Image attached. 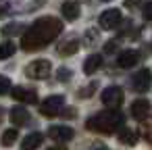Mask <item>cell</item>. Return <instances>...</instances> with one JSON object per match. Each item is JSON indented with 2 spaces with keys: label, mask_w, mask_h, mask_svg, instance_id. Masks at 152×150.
<instances>
[{
  "label": "cell",
  "mask_w": 152,
  "mask_h": 150,
  "mask_svg": "<svg viewBox=\"0 0 152 150\" xmlns=\"http://www.w3.org/2000/svg\"><path fill=\"white\" fill-rule=\"evenodd\" d=\"M142 15H144V19H146V21H152V0L144 4V11H142Z\"/></svg>",
  "instance_id": "22"
},
{
  "label": "cell",
  "mask_w": 152,
  "mask_h": 150,
  "mask_svg": "<svg viewBox=\"0 0 152 150\" xmlns=\"http://www.w3.org/2000/svg\"><path fill=\"white\" fill-rule=\"evenodd\" d=\"M17 29H23L21 23H11V25H4L2 27V34L4 36H11V34H17Z\"/></svg>",
  "instance_id": "21"
},
{
  "label": "cell",
  "mask_w": 152,
  "mask_h": 150,
  "mask_svg": "<svg viewBox=\"0 0 152 150\" xmlns=\"http://www.w3.org/2000/svg\"><path fill=\"white\" fill-rule=\"evenodd\" d=\"M115 48H117V42H106L104 52H115Z\"/></svg>",
  "instance_id": "26"
},
{
  "label": "cell",
  "mask_w": 152,
  "mask_h": 150,
  "mask_svg": "<svg viewBox=\"0 0 152 150\" xmlns=\"http://www.w3.org/2000/svg\"><path fill=\"white\" fill-rule=\"evenodd\" d=\"M11 123L13 125H17V127H21V125H27V121H29V113L23 108V106H15L13 110H11Z\"/></svg>",
  "instance_id": "12"
},
{
  "label": "cell",
  "mask_w": 152,
  "mask_h": 150,
  "mask_svg": "<svg viewBox=\"0 0 152 150\" xmlns=\"http://www.w3.org/2000/svg\"><path fill=\"white\" fill-rule=\"evenodd\" d=\"M11 96L17 98V100H21V102H29V104L38 102V92L36 90H27V88H13Z\"/></svg>",
  "instance_id": "9"
},
{
  "label": "cell",
  "mask_w": 152,
  "mask_h": 150,
  "mask_svg": "<svg viewBox=\"0 0 152 150\" xmlns=\"http://www.w3.org/2000/svg\"><path fill=\"white\" fill-rule=\"evenodd\" d=\"M137 61H140V54H137L135 50H125V52H121V54H119L117 65H119L121 69H129V67L137 65Z\"/></svg>",
  "instance_id": "11"
},
{
  "label": "cell",
  "mask_w": 152,
  "mask_h": 150,
  "mask_svg": "<svg viewBox=\"0 0 152 150\" xmlns=\"http://www.w3.org/2000/svg\"><path fill=\"white\" fill-rule=\"evenodd\" d=\"M77 48H79V42L77 40H67V42H63L58 46V54L61 56H71V54L77 52Z\"/></svg>",
  "instance_id": "16"
},
{
  "label": "cell",
  "mask_w": 152,
  "mask_h": 150,
  "mask_svg": "<svg viewBox=\"0 0 152 150\" xmlns=\"http://www.w3.org/2000/svg\"><path fill=\"white\" fill-rule=\"evenodd\" d=\"M48 150H67L65 146H54V148H48Z\"/></svg>",
  "instance_id": "28"
},
{
  "label": "cell",
  "mask_w": 152,
  "mask_h": 150,
  "mask_svg": "<svg viewBox=\"0 0 152 150\" xmlns=\"http://www.w3.org/2000/svg\"><path fill=\"white\" fill-rule=\"evenodd\" d=\"M50 73H52V65H50V61H46V59L31 61V63L25 67V75H27L29 79H46Z\"/></svg>",
  "instance_id": "3"
},
{
  "label": "cell",
  "mask_w": 152,
  "mask_h": 150,
  "mask_svg": "<svg viewBox=\"0 0 152 150\" xmlns=\"http://www.w3.org/2000/svg\"><path fill=\"white\" fill-rule=\"evenodd\" d=\"M17 138H19V131L11 127V129H7V131L2 133V144H4V146H13V144L17 142Z\"/></svg>",
  "instance_id": "19"
},
{
  "label": "cell",
  "mask_w": 152,
  "mask_h": 150,
  "mask_svg": "<svg viewBox=\"0 0 152 150\" xmlns=\"http://www.w3.org/2000/svg\"><path fill=\"white\" fill-rule=\"evenodd\" d=\"M123 102V90L119 86H110L102 92V104L108 108H119Z\"/></svg>",
  "instance_id": "6"
},
{
  "label": "cell",
  "mask_w": 152,
  "mask_h": 150,
  "mask_svg": "<svg viewBox=\"0 0 152 150\" xmlns=\"http://www.w3.org/2000/svg\"><path fill=\"white\" fill-rule=\"evenodd\" d=\"M56 77H58V81H65V79H69V77H71V71H69V69H58Z\"/></svg>",
  "instance_id": "23"
},
{
  "label": "cell",
  "mask_w": 152,
  "mask_h": 150,
  "mask_svg": "<svg viewBox=\"0 0 152 150\" xmlns=\"http://www.w3.org/2000/svg\"><path fill=\"white\" fill-rule=\"evenodd\" d=\"M9 13V2H2V0H0V17H4Z\"/></svg>",
  "instance_id": "25"
},
{
  "label": "cell",
  "mask_w": 152,
  "mask_h": 150,
  "mask_svg": "<svg viewBox=\"0 0 152 150\" xmlns=\"http://www.w3.org/2000/svg\"><path fill=\"white\" fill-rule=\"evenodd\" d=\"M63 106H65V96H61V94H52V96H48V98L42 102L40 110H42L44 117H56V115L63 110Z\"/></svg>",
  "instance_id": "4"
},
{
  "label": "cell",
  "mask_w": 152,
  "mask_h": 150,
  "mask_svg": "<svg viewBox=\"0 0 152 150\" xmlns=\"http://www.w3.org/2000/svg\"><path fill=\"white\" fill-rule=\"evenodd\" d=\"M140 4V0H125V7H135Z\"/></svg>",
  "instance_id": "27"
},
{
  "label": "cell",
  "mask_w": 152,
  "mask_h": 150,
  "mask_svg": "<svg viewBox=\"0 0 152 150\" xmlns=\"http://www.w3.org/2000/svg\"><path fill=\"white\" fill-rule=\"evenodd\" d=\"M48 135H50L52 140H56V142H69L75 133H73V129L67 127V125H52V127L48 129Z\"/></svg>",
  "instance_id": "8"
},
{
  "label": "cell",
  "mask_w": 152,
  "mask_h": 150,
  "mask_svg": "<svg viewBox=\"0 0 152 150\" xmlns=\"http://www.w3.org/2000/svg\"><path fill=\"white\" fill-rule=\"evenodd\" d=\"M94 90H96V83H92L90 88H86L83 92H79V96H81V98H88V96H90V94H92Z\"/></svg>",
  "instance_id": "24"
},
{
  "label": "cell",
  "mask_w": 152,
  "mask_h": 150,
  "mask_svg": "<svg viewBox=\"0 0 152 150\" xmlns=\"http://www.w3.org/2000/svg\"><path fill=\"white\" fill-rule=\"evenodd\" d=\"M2 115H4V108L0 106V123H2Z\"/></svg>",
  "instance_id": "29"
},
{
  "label": "cell",
  "mask_w": 152,
  "mask_h": 150,
  "mask_svg": "<svg viewBox=\"0 0 152 150\" xmlns=\"http://www.w3.org/2000/svg\"><path fill=\"white\" fill-rule=\"evenodd\" d=\"M150 86H152V71H150V69H140V71L133 75V79H131V88H133L135 92H140V94L148 92Z\"/></svg>",
  "instance_id": "5"
},
{
  "label": "cell",
  "mask_w": 152,
  "mask_h": 150,
  "mask_svg": "<svg viewBox=\"0 0 152 150\" xmlns=\"http://www.w3.org/2000/svg\"><path fill=\"white\" fill-rule=\"evenodd\" d=\"M42 142H44V133L34 131V133H29V135L23 140L21 148H23V150H36V148H40V146H42Z\"/></svg>",
  "instance_id": "14"
},
{
  "label": "cell",
  "mask_w": 152,
  "mask_h": 150,
  "mask_svg": "<svg viewBox=\"0 0 152 150\" xmlns=\"http://www.w3.org/2000/svg\"><path fill=\"white\" fill-rule=\"evenodd\" d=\"M121 125H123V115L117 113V110L98 113V115L90 117L88 123H86V127H88L90 131H96V133H113V131H117Z\"/></svg>",
  "instance_id": "2"
},
{
  "label": "cell",
  "mask_w": 152,
  "mask_h": 150,
  "mask_svg": "<svg viewBox=\"0 0 152 150\" xmlns=\"http://www.w3.org/2000/svg\"><path fill=\"white\" fill-rule=\"evenodd\" d=\"M15 50H17V46H15L13 42H2V44H0V61L11 59V56L15 54Z\"/></svg>",
  "instance_id": "18"
},
{
  "label": "cell",
  "mask_w": 152,
  "mask_h": 150,
  "mask_svg": "<svg viewBox=\"0 0 152 150\" xmlns=\"http://www.w3.org/2000/svg\"><path fill=\"white\" fill-rule=\"evenodd\" d=\"M61 31H63V21L61 19H56V17H42V19L34 21V25L29 29H25V34L21 38V48L25 52L42 50L46 44L54 42Z\"/></svg>",
  "instance_id": "1"
},
{
  "label": "cell",
  "mask_w": 152,
  "mask_h": 150,
  "mask_svg": "<svg viewBox=\"0 0 152 150\" xmlns=\"http://www.w3.org/2000/svg\"><path fill=\"white\" fill-rule=\"evenodd\" d=\"M148 113H150V102L146 100V98H137V100H133V104H131V117L133 119H146L148 117Z\"/></svg>",
  "instance_id": "10"
},
{
  "label": "cell",
  "mask_w": 152,
  "mask_h": 150,
  "mask_svg": "<svg viewBox=\"0 0 152 150\" xmlns=\"http://www.w3.org/2000/svg\"><path fill=\"white\" fill-rule=\"evenodd\" d=\"M100 67H102V56H100V54H90V56L86 59V63H83V73H86V75H92V73H96Z\"/></svg>",
  "instance_id": "15"
},
{
  "label": "cell",
  "mask_w": 152,
  "mask_h": 150,
  "mask_svg": "<svg viewBox=\"0 0 152 150\" xmlns=\"http://www.w3.org/2000/svg\"><path fill=\"white\" fill-rule=\"evenodd\" d=\"M11 92V79L7 75H0V94H9Z\"/></svg>",
  "instance_id": "20"
},
{
  "label": "cell",
  "mask_w": 152,
  "mask_h": 150,
  "mask_svg": "<svg viewBox=\"0 0 152 150\" xmlns=\"http://www.w3.org/2000/svg\"><path fill=\"white\" fill-rule=\"evenodd\" d=\"M61 13H63V17L67 19V21H75L77 17H79V4L77 2H73V0H69V2H63V7H61Z\"/></svg>",
  "instance_id": "13"
},
{
  "label": "cell",
  "mask_w": 152,
  "mask_h": 150,
  "mask_svg": "<svg viewBox=\"0 0 152 150\" xmlns=\"http://www.w3.org/2000/svg\"><path fill=\"white\" fill-rule=\"evenodd\" d=\"M121 23V11L119 9H108L100 15V27L102 29H113Z\"/></svg>",
  "instance_id": "7"
},
{
  "label": "cell",
  "mask_w": 152,
  "mask_h": 150,
  "mask_svg": "<svg viewBox=\"0 0 152 150\" xmlns=\"http://www.w3.org/2000/svg\"><path fill=\"white\" fill-rule=\"evenodd\" d=\"M119 142L133 146V144L137 142V133H135L133 129H121V131H119Z\"/></svg>",
  "instance_id": "17"
}]
</instances>
